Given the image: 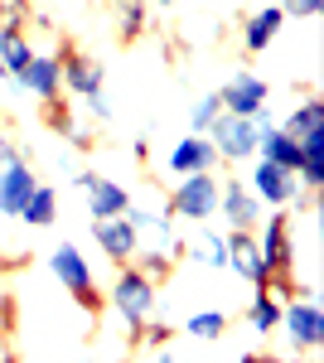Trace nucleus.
Masks as SVG:
<instances>
[{
  "label": "nucleus",
  "instance_id": "nucleus-1",
  "mask_svg": "<svg viewBox=\"0 0 324 363\" xmlns=\"http://www.w3.org/2000/svg\"><path fill=\"white\" fill-rule=\"evenodd\" d=\"M49 267H54V277L68 286V296L78 301V310L92 315V325H97V315L107 310V296H102V286L92 281V267H87V257H82L73 242H58L54 257H49Z\"/></svg>",
  "mask_w": 324,
  "mask_h": 363
},
{
  "label": "nucleus",
  "instance_id": "nucleus-2",
  "mask_svg": "<svg viewBox=\"0 0 324 363\" xmlns=\"http://www.w3.org/2000/svg\"><path fill=\"white\" fill-rule=\"evenodd\" d=\"M262 126H267V112L257 116H233V112H218V121L208 126V140H213L218 160H233V165H247L262 145Z\"/></svg>",
  "mask_w": 324,
  "mask_h": 363
},
{
  "label": "nucleus",
  "instance_id": "nucleus-3",
  "mask_svg": "<svg viewBox=\"0 0 324 363\" xmlns=\"http://www.w3.org/2000/svg\"><path fill=\"white\" fill-rule=\"evenodd\" d=\"M111 310L126 320V330H135L140 320H150L155 315V281L145 277L135 262H126L116 281H111Z\"/></svg>",
  "mask_w": 324,
  "mask_h": 363
},
{
  "label": "nucleus",
  "instance_id": "nucleus-4",
  "mask_svg": "<svg viewBox=\"0 0 324 363\" xmlns=\"http://www.w3.org/2000/svg\"><path fill=\"white\" fill-rule=\"evenodd\" d=\"M218 213V179L213 169H203V174H184L179 184H174V194L164 203V218H194V223H208Z\"/></svg>",
  "mask_w": 324,
  "mask_h": 363
},
{
  "label": "nucleus",
  "instance_id": "nucleus-5",
  "mask_svg": "<svg viewBox=\"0 0 324 363\" xmlns=\"http://www.w3.org/2000/svg\"><path fill=\"white\" fill-rule=\"evenodd\" d=\"M223 238H228V267L223 272H238L252 291H267L271 267H267V257H262V247H257V233L252 228H233Z\"/></svg>",
  "mask_w": 324,
  "mask_h": 363
},
{
  "label": "nucleus",
  "instance_id": "nucleus-6",
  "mask_svg": "<svg viewBox=\"0 0 324 363\" xmlns=\"http://www.w3.org/2000/svg\"><path fill=\"white\" fill-rule=\"evenodd\" d=\"M281 330H286V339L296 344V354H315V349L324 344V310L315 306V301L296 296V301L281 306Z\"/></svg>",
  "mask_w": 324,
  "mask_h": 363
},
{
  "label": "nucleus",
  "instance_id": "nucleus-7",
  "mask_svg": "<svg viewBox=\"0 0 324 363\" xmlns=\"http://www.w3.org/2000/svg\"><path fill=\"white\" fill-rule=\"evenodd\" d=\"M257 247H262V257H267L271 277H291L296 272V252H291V213L286 208H276L267 218V228L257 233Z\"/></svg>",
  "mask_w": 324,
  "mask_h": 363
},
{
  "label": "nucleus",
  "instance_id": "nucleus-8",
  "mask_svg": "<svg viewBox=\"0 0 324 363\" xmlns=\"http://www.w3.org/2000/svg\"><path fill=\"white\" fill-rule=\"evenodd\" d=\"M78 184L87 189V213H92V223H102V218H121V213L131 208V194H126L116 179L97 174V169L78 174Z\"/></svg>",
  "mask_w": 324,
  "mask_h": 363
},
{
  "label": "nucleus",
  "instance_id": "nucleus-9",
  "mask_svg": "<svg viewBox=\"0 0 324 363\" xmlns=\"http://www.w3.org/2000/svg\"><path fill=\"white\" fill-rule=\"evenodd\" d=\"M252 194L276 203V208H291V203L300 199L296 169H281V165H271V160H257V165H252Z\"/></svg>",
  "mask_w": 324,
  "mask_h": 363
},
{
  "label": "nucleus",
  "instance_id": "nucleus-10",
  "mask_svg": "<svg viewBox=\"0 0 324 363\" xmlns=\"http://www.w3.org/2000/svg\"><path fill=\"white\" fill-rule=\"evenodd\" d=\"M267 97H271V87L262 83L257 73H242V78H233V83L218 92L223 112H233V116H257V112H267Z\"/></svg>",
  "mask_w": 324,
  "mask_h": 363
},
{
  "label": "nucleus",
  "instance_id": "nucleus-11",
  "mask_svg": "<svg viewBox=\"0 0 324 363\" xmlns=\"http://www.w3.org/2000/svg\"><path fill=\"white\" fill-rule=\"evenodd\" d=\"M92 238H97V247L107 252L116 267H126L135 252H140V233L126 223V213H121V218H102V223H92Z\"/></svg>",
  "mask_w": 324,
  "mask_h": 363
},
{
  "label": "nucleus",
  "instance_id": "nucleus-12",
  "mask_svg": "<svg viewBox=\"0 0 324 363\" xmlns=\"http://www.w3.org/2000/svg\"><path fill=\"white\" fill-rule=\"evenodd\" d=\"M58 68H63V87L73 97H97L102 92V63L97 58L78 54V49H63L58 54Z\"/></svg>",
  "mask_w": 324,
  "mask_h": 363
},
{
  "label": "nucleus",
  "instance_id": "nucleus-13",
  "mask_svg": "<svg viewBox=\"0 0 324 363\" xmlns=\"http://www.w3.org/2000/svg\"><path fill=\"white\" fill-rule=\"evenodd\" d=\"M34 169H29V160H10V165L0 169V213H10V218H20V208H25V199L34 194Z\"/></svg>",
  "mask_w": 324,
  "mask_h": 363
},
{
  "label": "nucleus",
  "instance_id": "nucleus-14",
  "mask_svg": "<svg viewBox=\"0 0 324 363\" xmlns=\"http://www.w3.org/2000/svg\"><path fill=\"white\" fill-rule=\"evenodd\" d=\"M218 165V150H213V140L208 136H184L174 150H169V174H203V169H213Z\"/></svg>",
  "mask_w": 324,
  "mask_h": 363
},
{
  "label": "nucleus",
  "instance_id": "nucleus-15",
  "mask_svg": "<svg viewBox=\"0 0 324 363\" xmlns=\"http://www.w3.org/2000/svg\"><path fill=\"white\" fill-rule=\"evenodd\" d=\"M218 213L228 228H257V194H247V184H218Z\"/></svg>",
  "mask_w": 324,
  "mask_h": 363
},
{
  "label": "nucleus",
  "instance_id": "nucleus-16",
  "mask_svg": "<svg viewBox=\"0 0 324 363\" xmlns=\"http://www.w3.org/2000/svg\"><path fill=\"white\" fill-rule=\"evenodd\" d=\"M20 83L44 102V97H58V92H63V68H58L54 54H34L25 63V73H20Z\"/></svg>",
  "mask_w": 324,
  "mask_h": 363
},
{
  "label": "nucleus",
  "instance_id": "nucleus-17",
  "mask_svg": "<svg viewBox=\"0 0 324 363\" xmlns=\"http://www.w3.org/2000/svg\"><path fill=\"white\" fill-rule=\"evenodd\" d=\"M257 160H271L281 169H300V140L286 126H262V145H257Z\"/></svg>",
  "mask_w": 324,
  "mask_h": 363
},
{
  "label": "nucleus",
  "instance_id": "nucleus-18",
  "mask_svg": "<svg viewBox=\"0 0 324 363\" xmlns=\"http://www.w3.org/2000/svg\"><path fill=\"white\" fill-rule=\"evenodd\" d=\"M281 25H286L281 5H262V10H252V15H247V29H242L247 54H262V49H271V39L281 34Z\"/></svg>",
  "mask_w": 324,
  "mask_h": 363
},
{
  "label": "nucleus",
  "instance_id": "nucleus-19",
  "mask_svg": "<svg viewBox=\"0 0 324 363\" xmlns=\"http://www.w3.org/2000/svg\"><path fill=\"white\" fill-rule=\"evenodd\" d=\"M29 58H34V44H29L25 25H0V68H5L10 78H20Z\"/></svg>",
  "mask_w": 324,
  "mask_h": 363
},
{
  "label": "nucleus",
  "instance_id": "nucleus-20",
  "mask_svg": "<svg viewBox=\"0 0 324 363\" xmlns=\"http://www.w3.org/2000/svg\"><path fill=\"white\" fill-rule=\"evenodd\" d=\"M54 218H58V194H54V184H34V194H29L25 208H20V223L49 228Z\"/></svg>",
  "mask_w": 324,
  "mask_h": 363
},
{
  "label": "nucleus",
  "instance_id": "nucleus-21",
  "mask_svg": "<svg viewBox=\"0 0 324 363\" xmlns=\"http://www.w3.org/2000/svg\"><path fill=\"white\" fill-rule=\"evenodd\" d=\"M281 306H286V301H276L271 291H257L252 315H247V320H252V330H257V335H276V330H281Z\"/></svg>",
  "mask_w": 324,
  "mask_h": 363
},
{
  "label": "nucleus",
  "instance_id": "nucleus-22",
  "mask_svg": "<svg viewBox=\"0 0 324 363\" xmlns=\"http://www.w3.org/2000/svg\"><path fill=\"white\" fill-rule=\"evenodd\" d=\"M320 126H324V102L320 97H305L296 112L286 116V131H291V136H310V131H320Z\"/></svg>",
  "mask_w": 324,
  "mask_h": 363
},
{
  "label": "nucleus",
  "instance_id": "nucleus-23",
  "mask_svg": "<svg viewBox=\"0 0 324 363\" xmlns=\"http://www.w3.org/2000/svg\"><path fill=\"white\" fill-rule=\"evenodd\" d=\"M44 126L58 131V136H78V121H73V107H68V97L58 92V97H44Z\"/></svg>",
  "mask_w": 324,
  "mask_h": 363
},
{
  "label": "nucleus",
  "instance_id": "nucleus-24",
  "mask_svg": "<svg viewBox=\"0 0 324 363\" xmlns=\"http://www.w3.org/2000/svg\"><path fill=\"white\" fill-rule=\"evenodd\" d=\"M145 5H150V0H126V5H116V25H121V39H126V44L145 34Z\"/></svg>",
  "mask_w": 324,
  "mask_h": 363
},
{
  "label": "nucleus",
  "instance_id": "nucleus-25",
  "mask_svg": "<svg viewBox=\"0 0 324 363\" xmlns=\"http://www.w3.org/2000/svg\"><path fill=\"white\" fill-rule=\"evenodd\" d=\"M194 257H199L203 267L223 272V267H228V238H223V233H203V238H199V247H194Z\"/></svg>",
  "mask_w": 324,
  "mask_h": 363
},
{
  "label": "nucleus",
  "instance_id": "nucleus-26",
  "mask_svg": "<svg viewBox=\"0 0 324 363\" xmlns=\"http://www.w3.org/2000/svg\"><path fill=\"white\" fill-rule=\"evenodd\" d=\"M218 112H223V102H218V92H208V97H199L189 112V136H208V126L218 121Z\"/></svg>",
  "mask_w": 324,
  "mask_h": 363
},
{
  "label": "nucleus",
  "instance_id": "nucleus-27",
  "mask_svg": "<svg viewBox=\"0 0 324 363\" xmlns=\"http://www.w3.org/2000/svg\"><path fill=\"white\" fill-rule=\"evenodd\" d=\"M194 339H218L223 330H228V315L223 310H199V315H189V325H184Z\"/></svg>",
  "mask_w": 324,
  "mask_h": 363
},
{
  "label": "nucleus",
  "instance_id": "nucleus-28",
  "mask_svg": "<svg viewBox=\"0 0 324 363\" xmlns=\"http://www.w3.org/2000/svg\"><path fill=\"white\" fill-rule=\"evenodd\" d=\"M131 262H135V267H140L150 281H164V277H169V257H164V252H135Z\"/></svg>",
  "mask_w": 324,
  "mask_h": 363
},
{
  "label": "nucleus",
  "instance_id": "nucleus-29",
  "mask_svg": "<svg viewBox=\"0 0 324 363\" xmlns=\"http://www.w3.org/2000/svg\"><path fill=\"white\" fill-rule=\"evenodd\" d=\"M34 0H0V25H29Z\"/></svg>",
  "mask_w": 324,
  "mask_h": 363
},
{
  "label": "nucleus",
  "instance_id": "nucleus-30",
  "mask_svg": "<svg viewBox=\"0 0 324 363\" xmlns=\"http://www.w3.org/2000/svg\"><path fill=\"white\" fill-rule=\"evenodd\" d=\"M324 10V0H286L281 5V15H296V20H315Z\"/></svg>",
  "mask_w": 324,
  "mask_h": 363
},
{
  "label": "nucleus",
  "instance_id": "nucleus-31",
  "mask_svg": "<svg viewBox=\"0 0 324 363\" xmlns=\"http://www.w3.org/2000/svg\"><path fill=\"white\" fill-rule=\"evenodd\" d=\"M82 102L92 107V116H97V121H107V116H111V107H107V97H102V92H97V97H82Z\"/></svg>",
  "mask_w": 324,
  "mask_h": 363
},
{
  "label": "nucleus",
  "instance_id": "nucleus-32",
  "mask_svg": "<svg viewBox=\"0 0 324 363\" xmlns=\"http://www.w3.org/2000/svg\"><path fill=\"white\" fill-rule=\"evenodd\" d=\"M10 160H15V140H10L5 131H0V169L10 165Z\"/></svg>",
  "mask_w": 324,
  "mask_h": 363
},
{
  "label": "nucleus",
  "instance_id": "nucleus-33",
  "mask_svg": "<svg viewBox=\"0 0 324 363\" xmlns=\"http://www.w3.org/2000/svg\"><path fill=\"white\" fill-rule=\"evenodd\" d=\"M131 150H135V160H150V140H145V136H135Z\"/></svg>",
  "mask_w": 324,
  "mask_h": 363
},
{
  "label": "nucleus",
  "instance_id": "nucleus-34",
  "mask_svg": "<svg viewBox=\"0 0 324 363\" xmlns=\"http://www.w3.org/2000/svg\"><path fill=\"white\" fill-rule=\"evenodd\" d=\"M160 5H174V0H160Z\"/></svg>",
  "mask_w": 324,
  "mask_h": 363
},
{
  "label": "nucleus",
  "instance_id": "nucleus-35",
  "mask_svg": "<svg viewBox=\"0 0 324 363\" xmlns=\"http://www.w3.org/2000/svg\"><path fill=\"white\" fill-rule=\"evenodd\" d=\"M0 78H5V68H0Z\"/></svg>",
  "mask_w": 324,
  "mask_h": 363
},
{
  "label": "nucleus",
  "instance_id": "nucleus-36",
  "mask_svg": "<svg viewBox=\"0 0 324 363\" xmlns=\"http://www.w3.org/2000/svg\"><path fill=\"white\" fill-rule=\"evenodd\" d=\"M267 363H271V359H267Z\"/></svg>",
  "mask_w": 324,
  "mask_h": 363
}]
</instances>
